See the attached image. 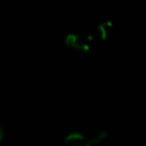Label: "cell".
Here are the masks:
<instances>
[{
	"label": "cell",
	"mask_w": 146,
	"mask_h": 146,
	"mask_svg": "<svg viewBox=\"0 0 146 146\" xmlns=\"http://www.w3.org/2000/svg\"><path fill=\"white\" fill-rule=\"evenodd\" d=\"M65 146H91L88 135H83L80 131L68 132L64 137Z\"/></svg>",
	"instance_id": "obj_3"
},
{
	"label": "cell",
	"mask_w": 146,
	"mask_h": 146,
	"mask_svg": "<svg viewBox=\"0 0 146 146\" xmlns=\"http://www.w3.org/2000/svg\"><path fill=\"white\" fill-rule=\"evenodd\" d=\"M114 30V24L112 21H100L97 23L94 32V36L100 41H106L112 35Z\"/></svg>",
	"instance_id": "obj_2"
},
{
	"label": "cell",
	"mask_w": 146,
	"mask_h": 146,
	"mask_svg": "<svg viewBox=\"0 0 146 146\" xmlns=\"http://www.w3.org/2000/svg\"><path fill=\"white\" fill-rule=\"evenodd\" d=\"M106 137H107V132L105 130H103V129H96V130L91 131L88 135V138H89V141H90L91 146L102 143L103 140L106 139Z\"/></svg>",
	"instance_id": "obj_4"
},
{
	"label": "cell",
	"mask_w": 146,
	"mask_h": 146,
	"mask_svg": "<svg viewBox=\"0 0 146 146\" xmlns=\"http://www.w3.org/2000/svg\"><path fill=\"white\" fill-rule=\"evenodd\" d=\"M94 41V34L82 31H73L67 33L65 36V44L68 48L83 54H92L95 48Z\"/></svg>",
	"instance_id": "obj_1"
}]
</instances>
